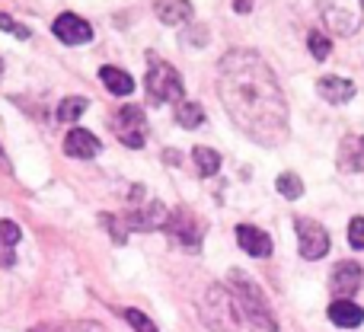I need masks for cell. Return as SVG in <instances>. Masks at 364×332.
<instances>
[{
  "instance_id": "obj_1",
  "label": "cell",
  "mask_w": 364,
  "mask_h": 332,
  "mask_svg": "<svg viewBox=\"0 0 364 332\" xmlns=\"http://www.w3.org/2000/svg\"><path fill=\"white\" fill-rule=\"evenodd\" d=\"M218 93L233 125L262 147H275L288 138V102L278 77L256 51H230L220 58Z\"/></svg>"
},
{
  "instance_id": "obj_2",
  "label": "cell",
  "mask_w": 364,
  "mask_h": 332,
  "mask_svg": "<svg viewBox=\"0 0 364 332\" xmlns=\"http://www.w3.org/2000/svg\"><path fill=\"white\" fill-rule=\"evenodd\" d=\"M227 282H230V291H233V297H237L240 310H243V314L250 316L259 329L278 332V320H275V314H272V307H269V297L262 294V288H259L246 272L233 269L230 275H227Z\"/></svg>"
},
{
  "instance_id": "obj_3",
  "label": "cell",
  "mask_w": 364,
  "mask_h": 332,
  "mask_svg": "<svg viewBox=\"0 0 364 332\" xmlns=\"http://www.w3.org/2000/svg\"><path fill=\"white\" fill-rule=\"evenodd\" d=\"M201 314H205V323L211 332H246V316L240 310L237 297L220 284H214L205 294V310Z\"/></svg>"
},
{
  "instance_id": "obj_4",
  "label": "cell",
  "mask_w": 364,
  "mask_h": 332,
  "mask_svg": "<svg viewBox=\"0 0 364 332\" xmlns=\"http://www.w3.org/2000/svg\"><path fill=\"white\" fill-rule=\"evenodd\" d=\"M144 87H147V100H151L154 106H164V102H182V93H186L179 70L173 68V64H166V61H151V70H147Z\"/></svg>"
},
{
  "instance_id": "obj_5",
  "label": "cell",
  "mask_w": 364,
  "mask_h": 332,
  "mask_svg": "<svg viewBox=\"0 0 364 332\" xmlns=\"http://www.w3.org/2000/svg\"><path fill=\"white\" fill-rule=\"evenodd\" d=\"M112 132H115V138H119L125 147H132V151L144 147V144H147V119H144V109L134 106V102L122 106L119 112H115V119H112Z\"/></svg>"
},
{
  "instance_id": "obj_6",
  "label": "cell",
  "mask_w": 364,
  "mask_h": 332,
  "mask_svg": "<svg viewBox=\"0 0 364 332\" xmlns=\"http://www.w3.org/2000/svg\"><path fill=\"white\" fill-rule=\"evenodd\" d=\"M320 13L326 26L339 36H352L361 26V4L358 0H320Z\"/></svg>"
},
{
  "instance_id": "obj_7",
  "label": "cell",
  "mask_w": 364,
  "mask_h": 332,
  "mask_svg": "<svg viewBox=\"0 0 364 332\" xmlns=\"http://www.w3.org/2000/svg\"><path fill=\"white\" fill-rule=\"evenodd\" d=\"M294 227H297V243H301L304 259L316 262V259L326 256L329 252V233L323 230V224H316V220H310V218H297Z\"/></svg>"
},
{
  "instance_id": "obj_8",
  "label": "cell",
  "mask_w": 364,
  "mask_h": 332,
  "mask_svg": "<svg viewBox=\"0 0 364 332\" xmlns=\"http://www.w3.org/2000/svg\"><path fill=\"white\" fill-rule=\"evenodd\" d=\"M164 230L170 233L173 240H179L186 250H198V246H201V237H205V227H201V220L195 218L192 211H186V208L166 218Z\"/></svg>"
},
{
  "instance_id": "obj_9",
  "label": "cell",
  "mask_w": 364,
  "mask_h": 332,
  "mask_svg": "<svg viewBox=\"0 0 364 332\" xmlns=\"http://www.w3.org/2000/svg\"><path fill=\"white\" fill-rule=\"evenodd\" d=\"M166 218H170V214H166V205H160V201H147V205H138V208H132V211L125 214V227L128 230L147 233V230L164 227Z\"/></svg>"
},
{
  "instance_id": "obj_10",
  "label": "cell",
  "mask_w": 364,
  "mask_h": 332,
  "mask_svg": "<svg viewBox=\"0 0 364 332\" xmlns=\"http://www.w3.org/2000/svg\"><path fill=\"white\" fill-rule=\"evenodd\" d=\"M51 32H55L64 45H83V42H90V38H93L90 23H87V19H80L77 13H61V16L55 19V26H51Z\"/></svg>"
},
{
  "instance_id": "obj_11",
  "label": "cell",
  "mask_w": 364,
  "mask_h": 332,
  "mask_svg": "<svg viewBox=\"0 0 364 332\" xmlns=\"http://www.w3.org/2000/svg\"><path fill=\"white\" fill-rule=\"evenodd\" d=\"M100 151H102V141L96 138L93 132H87V128H74V132L64 138V154H68V157L93 160Z\"/></svg>"
},
{
  "instance_id": "obj_12",
  "label": "cell",
  "mask_w": 364,
  "mask_h": 332,
  "mask_svg": "<svg viewBox=\"0 0 364 332\" xmlns=\"http://www.w3.org/2000/svg\"><path fill=\"white\" fill-rule=\"evenodd\" d=\"M237 243H240V250L250 252V256H256V259L272 256V237L265 230H259V227H252V224L237 227Z\"/></svg>"
},
{
  "instance_id": "obj_13",
  "label": "cell",
  "mask_w": 364,
  "mask_h": 332,
  "mask_svg": "<svg viewBox=\"0 0 364 332\" xmlns=\"http://www.w3.org/2000/svg\"><path fill=\"white\" fill-rule=\"evenodd\" d=\"M336 164H339L342 173H361L364 169V138L361 134L342 138L339 154H336Z\"/></svg>"
},
{
  "instance_id": "obj_14",
  "label": "cell",
  "mask_w": 364,
  "mask_h": 332,
  "mask_svg": "<svg viewBox=\"0 0 364 332\" xmlns=\"http://www.w3.org/2000/svg\"><path fill=\"white\" fill-rule=\"evenodd\" d=\"M361 288V265L358 262H339L333 269V291L336 297H352Z\"/></svg>"
},
{
  "instance_id": "obj_15",
  "label": "cell",
  "mask_w": 364,
  "mask_h": 332,
  "mask_svg": "<svg viewBox=\"0 0 364 332\" xmlns=\"http://www.w3.org/2000/svg\"><path fill=\"white\" fill-rule=\"evenodd\" d=\"M329 320L342 329H355V326H361L364 310L355 301H348V297H336V301L329 304Z\"/></svg>"
},
{
  "instance_id": "obj_16",
  "label": "cell",
  "mask_w": 364,
  "mask_h": 332,
  "mask_svg": "<svg viewBox=\"0 0 364 332\" xmlns=\"http://www.w3.org/2000/svg\"><path fill=\"white\" fill-rule=\"evenodd\" d=\"M316 90L326 102H348L355 96V83L346 80V77H320Z\"/></svg>"
},
{
  "instance_id": "obj_17",
  "label": "cell",
  "mask_w": 364,
  "mask_h": 332,
  "mask_svg": "<svg viewBox=\"0 0 364 332\" xmlns=\"http://www.w3.org/2000/svg\"><path fill=\"white\" fill-rule=\"evenodd\" d=\"M157 19L164 26H182L192 19V4L188 0H157Z\"/></svg>"
},
{
  "instance_id": "obj_18",
  "label": "cell",
  "mask_w": 364,
  "mask_h": 332,
  "mask_svg": "<svg viewBox=\"0 0 364 332\" xmlns=\"http://www.w3.org/2000/svg\"><path fill=\"white\" fill-rule=\"evenodd\" d=\"M23 240V230H19V224H13V220H0V265L4 269H10L13 262H16V243Z\"/></svg>"
},
{
  "instance_id": "obj_19",
  "label": "cell",
  "mask_w": 364,
  "mask_h": 332,
  "mask_svg": "<svg viewBox=\"0 0 364 332\" xmlns=\"http://www.w3.org/2000/svg\"><path fill=\"white\" fill-rule=\"evenodd\" d=\"M100 77H102V83H106L109 93H115V96L134 93V80H132V77H128L122 68H102Z\"/></svg>"
},
{
  "instance_id": "obj_20",
  "label": "cell",
  "mask_w": 364,
  "mask_h": 332,
  "mask_svg": "<svg viewBox=\"0 0 364 332\" xmlns=\"http://www.w3.org/2000/svg\"><path fill=\"white\" fill-rule=\"evenodd\" d=\"M192 157H195V166H198V173L205 176V179L218 176V169H220V154L218 151H211V147H195Z\"/></svg>"
},
{
  "instance_id": "obj_21",
  "label": "cell",
  "mask_w": 364,
  "mask_h": 332,
  "mask_svg": "<svg viewBox=\"0 0 364 332\" xmlns=\"http://www.w3.org/2000/svg\"><path fill=\"white\" fill-rule=\"evenodd\" d=\"M176 122L182 128H198L201 122H205V109H201L198 102H186V100H182L176 106Z\"/></svg>"
},
{
  "instance_id": "obj_22",
  "label": "cell",
  "mask_w": 364,
  "mask_h": 332,
  "mask_svg": "<svg viewBox=\"0 0 364 332\" xmlns=\"http://www.w3.org/2000/svg\"><path fill=\"white\" fill-rule=\"evenodd\" d=\"M87 112V100L83 96H68V100L58 106V122H77Z\"/></svg>"
},
{
  "instance_id": "obj_23",
  "label": "cell",
  "mask_w": 364,
  "mask_h": 332,
  "mask_svg": "<svg viewBox=\"0 0 364 332\" xmlns=\"http://www.w3.org/2000/svg\"><path fill=\"white\" fill-rule=\"evenodd\" d=\"M278 192L284 195V198H291V201H297L304 195V182L297 179L294 173H282L278 176Z\"/></svg>"
},
{
  "instance_id": "obj_24",
  "label": "cell",
  "mask_w": 364,
  "mask_h": 332,
  "mask_svg": "<svg viewBox=\"0 0 364 332\" xmlns=\"http://www.w3.org/2000/svg\"><path fill=\"white\" fill-rule=\"evenodd\" d=\"M122 316H125V320L132 323V329H134V332H157V323H154L147 314H141V310H134V307L122 310Z\"/></svg>"
},
{
  "instance_id": "obj_25",
  "label": "cell",
  "mask_w": 364,
  "mask_h": 332,
  "mask_svg": "<svg viewBox=\"0 0 364 332\" xmlns=\"http://www.w3.org/2000/svg\"><path fill=\"white\" fill-rule=\"evenodd\" d=\"M307 45H310V51H314V58H316V61H326V58H329V51H333V45H329V38L323 36L320 29H310Z\"/></svg>"
},
{
  "instance_id": "obj_26",
  "label": "cell",
  "mask_w": 364,
  "mask_h": 332,
  "mask_svg": "<svg viewBox=\"0 0 364 332\" xmlns=\"http://www.w3.org/2000/svg\"><path fill=\"white\" fill-rule=\"evenodd\" d=\"M348 243H352L355 250H364V218H355L352 224H348Z\"/></svg>"
},
{
  "instance_id": "obj_27",
  "label": "cell",
  "mask_w": 364,
  "mask_h": 332,
  "mask_svg": "<svg viewBox=\"0 0 364 332\" xmlns=\"http://www.w3.org/2000/svg\"><path fill=\"white\" fill-rule=\"evenodd\" d=\"M100 220H102V227L112 233L115 243H125V230H122V224H119V218H115V214H102Z\"/></svg>"
},
{
  "instance_id": "obj_28",
  "label": "cell",
  "mask_w": 364,
  "mask_h": 332,
  "mask_svg": "<svg viewBox=\"0 0 364 332\" xmlns=\"http://www.w3.org/2000/svg\"><path fill=\"white\" fill-rule=\"evenodd\" d=\"M0 29H4V32H13L16 38H29V29H23V26H19L13 16H6V13H0Z\"/></svg>"
},
{
  "instance_id": "obj_29",
  "label": "cell",
  "mask_w": 364,
  "mask_h": 332,
  "mask_svg": "<svg viewBox=\"0 0 364 332\" xmlns=\"http://www.w3.org/2000/svg\"><path fill=\"white\" fill-rule=\"evenodd\" d=\"M233 6H237L240 13H250V6H252V4H250V0H237V4H233Z\"/></svg>"
},
{
  "instance_id": "obj_30",
  "label": "cell",
  "mask_w": 364,
  "mask_h": 332,
  "mask_svg": "<svg viewBox=\"0 0 364 332\" xmlns=\"http://www.w3.org/2000/svg\"><path fill=\"white\" fill-rule=\"evenodd\" d=\"M0 166H6V157H4V151H0Z\"/></svg>"
},
{
  "instance_id": "obj_31",
  "label": "cell",
  "mask_w": 364,
  "mask_h": 332,
  "mask_svg": "<svg viewBox=\"0 0 364 332\" xmlns=\"http://www.w3.org/2000/svg\"><path fill=\"white\" fill-rule=\"evenodd\" d=\"M32 332H45V329H32Z\"/></svg>"
},
{
  "instance_id": "obj_32",
  "label": "cell",
  "mask_w": 364,
  "mask_h": 332,
  "mask_svg": "<svg viewBox=\"0 0 364 332\" xmlns=\"http://www.w3.org/2000/svg\"><path fill=\"white\" fill-rule=\"evenodd\" d=\"M0 70H4V61H0Z\"/></svg>"
}]
</instances>
